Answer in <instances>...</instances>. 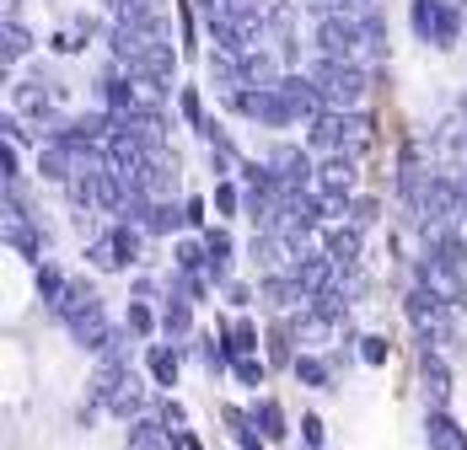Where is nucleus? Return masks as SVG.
Segmentation results:
<instances>
[{"label":"nucleus","instance_id":"f03ea898","mask_svg":"<svg viewBox=\"0 0 467 450\" xmlns=\"http://www.w3.org/2000/svg\"><path fill=\"white\" fill-rule=\"evenodd\" d=\"M140 230L145 225H130V220H119V225H108L102 236H92L87 241V258H92L97 269H130L135 258H140Z\"/></svg>","mask_w":467,"mask_h":450},{"label":"nucleus","instance_id":"a878e982","mask_svg":"<svg viewBox=\"0 0 467 450\" xmlns=\"http://www.w3.org/2000/svg\"><path fill=\"white\" fill-rule=\"evenodd\" d=\"M156 418H161V424H167L172 435H178V429H188V413H183V403H172V397H167V403L156 407Z\"/></svg>","mask_w":467,"mask_h":450},{"label":"nucleus","instance_id":"ddd939ff","mask_svg":"<svg viewBox=\"0 0 467 450\" xmlns=\"http://www.w3.org/2000/svg\"><path fill=\"white\" fill-rule=\"evenodd\" d=\"M11 102H16V113H27V118H38V124H48V129H54V91H38L33 81H22Z\"/></svg>","mask_w":467,"mask_h":450},{"label":"nucleus","instance_id":"9d476101","mask_svg":"<svg viewBox=\"0 0 467 450\" xmlns=\"http://www.w3.org/2000/svg\"><path fill=\"white\" fill-rule=\"evenodd\" d=\"M323 252L338 269H355V258H360V225H333L323 236Z\"/></svg>","mask_w":467,"mask_h":450},{"label":"nucleus","instance_id":"b1692460","mask_svg":"<svg viewBox=\"0 0 467 450\" xmlns=\"http://www.w3.org/2000/svg\"><path fill=\"white\" fill-rule=\"evenodd\" d=\"M242 204H247V193H242V188H236L232 178H221V182H215V210H221V220H232V215L242 210Z\"/></svg>","mask_w":467,"mask_h":450},{"label":"nucleus","instance_id":"a211bd4d","mask_svg":"<svg viewBox=\"0 0 467 450\" xmlns=\"http://www.w3.org/2000/svg\"><path fill=\"white\" fill-rule=\"evenodd\" d=\"M253 424H258L264 440H285V435H290V429H285V407L275 403V397H258V403H253Z\"/></svg>","mask_w":467,"mask_h":450},{"label":"nucleus","instance_id":"4468645a","mask_svg":"<svg viewBox=\"0 0 467 450\" xmlns=\"http://www.w3.org/2000/svg\"><path fill=\"white\" fill-rule=\"evenodd\" d=\"M183 225H188V210L183 204H172V199H156L150 215H145V230H150V236H178Z\"/></svg>","mask_w":467,"mask_h":450},{"label":"nucleus","instance_id":"4be33fe9","mask_svg":"<svg viewBox=\"0 0 467 450\" xmlns=\"http://www.w3.org/2000/svg\"><path fill=\"white\" fill-rule=\"evenodd\" d=\"M172 258H178V269H183V273H204V269H210V247H204V236H199V241H193V236H183Z\"/></svg>","mask_w":467,"mask_h":450},{"label":"nucleus","instance_id":"6ab92c4d","mask_svg":"<svg viewBox=\"0 0 467 450\" xmlns=\"http://www.w3.org/2000/svg\"><path fill=\"white\" fill-rule=\"evenodd\" d=\"M296 338H301L296 322H275V327H269V360L275 364H296Z\"/></svg>","mask_w":467,"mask_h":450},{"label":"nucleus","instance_id":"c756f323","mask_svg":"<svg viewBox=\"0 0 467 450\" xmlns=\"http://www.w3.org/2000/svg\"><path fill=\"white\" fill-rule=\"evenodd\" d=\"M178 102H183V118H188V124H193V129H204V102H199V91H183Z\"/></svg>","mask_w":467,"mask_h":450},{"label":"nucleus","instance_id":"20e7f679","mask_svg":"<svg viewBox=\"0 0 467 450\" xmlns=\"http://www.w3.org/2000/svg\"><path fill=\"white\" fill-rule=\"evenodd\" d=\"M269 167H275V178H280L290 193H301V188L317 182V161H312V150H301V145H280V150L269 156Z\"/></svg>","mask_w":467,"mask_h":450},{"label":"nucleus","instance_id":"7c9ffc66","mask_svg":"<svg viewBox=\"0 0 467 450\" xmlns=\"http://www.w3.org/2000/svg\"><path fill=\"white\" fill-rule=\"evenodd\" d=\"M226 301H232L236 312H247V306H253V290H247V284H226Z\"/></svg>","mask_w":467,"mask_h":450},{"label":"nucleus","instance_id":"5701e85b","mask_svg":"<svg viewBox=\"0 0 467 450\" xmlns=\"http://www.w3.org/2000/svg\"><path fill=\"white\" fill-rule=\"evenodd\" d=\"M232 375H236V386H253V392H258V386H264V375H269V364L258 360V354H236Z\"/></svg>","mask_w":467,"mask_h":450},{"label":"nucleus","instance_id":"aec40b11","mask_svg":"<svg viewBox=\"0 0 467 450\" xmlns=\"http://www.w3.org/2000/svg\"><path fill=\"white\" fill-rule=\"evenodd\" d=\"M124 327H130V332H135V338H140V343H150V338H156V332H161V316L150 312V306H145V301H130V312H124Z\"/></svg>","mask_w":467,"mask_h":450},{"label":"nucleus","instance_id":"f257e3e1","mask_svg":"<svg viewBox=\"0 0 467 450\" xmlns=\"http://www.w3.org/2000/svg\"><path fill=\"white\" fill-rule=\"evenodd\" d=\"M312 76H317V87H323V102H333V107H355V102L366 97V70H360V59H333V54H323V65H317Z\"/></svg>","mask_w":467,"mask_h":450},{"label":"nucleus","instance_id":"f3484780","mask_svg":"<svg viewBox=\"0 0 467 450\" xmlns=\"http://www.w3.org/2000/svg\"><path fill=\"white\" fill-rule=\"evenodd\" d=\"M296 381L301 386H312V392H333V364L327 360H317V354H296Z\"/></svg>","mask_w":467,"mask_h":450},{"label":"nucleus","instance_id":"1a4fd4ad","mask_svg":"<svg viewBox=\"0 0 467 450\" xmlns=\"http://www.w3.org/2000/svg\"><path fill=\"white\" fill-rule=\"evenodd\" d=\"M420 375H424V397H430V407H446V397H451V364L441 360L435 349H424Z\"/></svg>","mask_w":467,"mask_h":450},{"label":"nucleus","instance_id":"0eeeda50","mask_svg":"<svg viewBox=\"0 0 467 450\" xmlns=\"http://www.w3.org/2000/svg\"><path fill=\"white\" fill-rule=\"evenodd\" d=\"M145 370H150V386H178V370H183V354L178 343H145Z\"/></svg>","mask_w":467,"mask_h":450},{"label":"nucleus","instance_id":"7ed1b4c3","mask_svg":"<svg viewBox=\"0 0 467 450\" xmlns=\"http://www.w3.org/2000/svg\"><path fill=\"white\" fill-rule=\"evenodd\" d=\"M414 33L435 48H451L462 38V11L451 0H414Z\"/></svg>","mask_w":467,"mask_h":450},{"label":"nucleus","instance_id":"cd10ccee","mask_svg":"<svg viewBox=\"0 0 467 450\" xmlns=\"http://www.w3.org/2000/svg\"><path fill=\"white\" fill-rule=\"evenodd\" d=\"M301 440H306V450H323V418H317V413L301 418Z\"/></svg>","mask_w":467,"mask_h":450},{"label":"nucleus","instance_id":"bb28decb","mask_svg":"<svg viewBox=\"0 0 467 450\" xmlns=\"http://www.w3.org/2000/svg\"><path fill=\"white\" fill-rule=\"evenodd\" d=\"M349 210H355V215H349V220L360 225V230H366V225H376V215H381V204H376V199H355V204H349Z\"/></svg>","mask_w":467,"mask_h":450},{"label":"nucleus","instance_id":"423d86ee","mask_svg":"<svg viewBox=\"0 0 467 450\" xmlns=\"http://www.w3.org/2000/svg\"><path fill=\"white\" fill-rule=\"evenodd\" d=\"M424 440H430V450H467V429L446 407H430L424 413Z\"/></svg>","mask_w":467,"mask_h":450},{"label":"nucleus","instance_id":"39448f33","mask_svg":"<svg viewBox=\"0 0 467 450\" xmlns=\"http://www.w3.org/2000/svg\"><path fill=\"white\" fill-rule=\"evenodd\" d=\"M349 124H355V118H344V107H323L317 118H306V145H312L317 156H333V150H344Z\"/></svg>","mask_w":467,"mask_h":450},{"label":"nucleus","instance_id":"9b49d317","mask_svg":"<svg viewBox=\"0 0 467 450\" xmlns=\"http://www.w3.org/2000/svg\"><path fill=\"white\" fill-rule=\"evenodd\" d=\"M188 332H193V301L172 290L161 301V338H188Z\"/></svg>","mask_w":467,"mask_h":450},{"label":"nucleus","instance_id":"c85d7f7f","mask_svg":"<svg viewBox=\"0 0 467 450\" xmlns=\"http://www.w3.org/2000/svg\"><path fill=\"white\" fill-rule=\"evenodd\" d=\"M360 360L366 364H387V338H376V332L371 338H360Z\"/></svg>","mask_w":467,"mask_h":450},{"label":"nucleus","instance_id":"dca6fc26","mask_svg":"<svg viewBox=\"0 0 467 450\" xmlns=\"http://www.w3.org/2000/svg\"><path fill=\"white\" fill-rule=\"evenodd\" d=\"M108 413H113V418H124V424H135V418H145V386L135 381V375H130V381H124V386L113 392V403H108Z\"/></svg>","mask_w":467,"mask_h":450},{"label":"nucleus","instance_id":"393cba45","mask_svg":"<svg viewBox=\"0 0 467 450\" xmlns=\"http://www.w3.org/2000/svg\"><path fill=\"white\" fill-rule=\"evenodd\" d=\"M27 48H33V44H27V27H22L16 16H5V65H16Z\"/></svg>","mask_w":467,"mask_h":450},{"label":"nucleus","instance_id":"f8f14e48","mask_svg":"<svg viewBox=\"0 0 467 450\" xmlns=\"http://www.w3.org/2000/svg\"><path fill=\"white\" fill-rule=\"evenodd\" d=\"M204 247H210V279H215V284H226V273H232V236H226V230H221V225H204Z\"/></svg>","mask_w":467,"mask_h":450},{"label":"nucleus","instance_id":"412c9836","mask_svg":"<svg viewBox=\"0 0 467 450\" xmlns=\"http://www.w3.org/2000/svg\"><path fill=\"white\" fill-rule=\"evenodd\" d=\"M221 338H226V349H232V360H236V354H258V327H253L247 316H236V322L226 327V332H221Z\"/></svg>","mask_w":467,"mask_h":450},{"label":"nucleus","instance_id":"2f4dec72","mask_svg":"<svg viewBox=\"0 0 467 450\" xmlns=\"http://www.w3.org/2000/svg\"><path fill=\"white\" fill-rule=\"evenodd\" d=\"M183 210H188V225H204V199H188Z\"/></svg>","mask_w":467,"mask_h":450},{"label":"nucleus","instance_id":"6e6552de","mask_svg":"<svg viewBox=\"0 0 467 450\" xmlns=\"http://www.w3.org/2000/svg\"><path fill=\"white\" fill-rule=\"evenodd\" d=\"M5 247L22 252L27 263H38V258H44V230L27 220V215H5Z\"/></svg>","mask_w":467,"mask_h":450},{"label":"nucleus","instance_id":"2eb2a0df","mask_svg":"<svg viewBox=\"0 0 467 450\" xmlns=\"http://www.w3.org/2000/svg\"><path fill=\"white\" fill-rule=\"evenodd\" d=\"M33 279H38V295H44V306H48V316L65 306V295H70V279L54 269V263H33Z\"/></svg>","mask_w":467,"mask_h":450}]
</instances>
